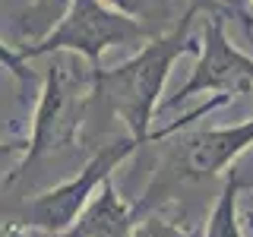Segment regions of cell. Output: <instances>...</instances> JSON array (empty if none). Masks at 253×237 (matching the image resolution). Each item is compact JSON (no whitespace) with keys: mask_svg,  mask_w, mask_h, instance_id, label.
<instances>
[{"mask_svg":"<svg viewBox=\"0 0 253 237\" xmlns=\"http://www.w3.org/2000/svg\"><path fill=\"white\" fill-rule=\"evenodd\" d=\"M139 146L146 142L133 139L130 133L108 146H98L95 155L79 168V174H73L70 180L38 193L35 199H29L26 205L19 209V225L26 231H42V234H51V237H60L67 234L70 228L76 225V218L83 215V209L92 202V196L98 193L108 180H114V171L136 152Z\"/></svg>","mask_w":253,"mask_h":237,"instance_id":"cell-3","label":"cell"},{"mask_svg":"<svg viewBox=\"0 0 253 237\" xmlns=\"http://www.w3.org/2000/svg\"><path fill=\"white\" fill-rule=\"evenodd\" d=\"M241 177L231 171L221 184V193L215 205L209 212V221H206V231L203 237H244V228H241Z\"/></svg>","mask_w":253,"mask_h":237,"instance_id":"cell-8","label":"cell"},{"mask_svg":"<svg viewBox=\"0 0 253 237\" xmlns=\"http://www.w3.org/2000/svg\"><path fill=\"white\" fill-rule=\"evenodd\" d=\"M253 92V57L231 44L225 32V16L206 13L203 16V38H200V60L190 70V79L174 95L162 101V108H177L193 95H237Z\"/></svg>","mask_w":253,"mask_h":237,"instance_id":"cell-6","label":"cell"},{"mask_svg":"<svg viewBox=\"0 0 253 237\" xmlns=\"http://www.w3.org/2000/svg\"><path fill=\"white\" fill-rule=\"evenodd\" d=\"M152 32L139 26L136 19L111 10L101 0H73L70 13L60 19V26L42 38L38 44H19V54L26 60L44 57V54H79L83 60H89L98 70V57L108 47L117 44H146L152 41Z\"/></svg>","mask_w":253,"mask_h":237,"instance_id":"cell-5","label":"cell"},{"mask_svg":"<svg viewBox=\"0 0 253 237\" xmlns=\"http://www.w3.org/2000/svg\"><path fill=\"white\" fill-rule=\"evenodd\" d=\"M70 6H73V0H32L29 10L19 16V22H16L22 47L38 44L42 38L51 35V32L60 26V19L70 13Z\"/></svg>","mask_w":253,"mask_h":237,"instance_id":"cell-9","label":"cell"},{"mask_svg":"<svg viewBox=\"0 0 253 237\" xmlns=\"http://www.w3.org/2000/svg\"><path fill=\"white\" fill-rule=\"evenodd\" d=\"M26 146H29V142H3V139H0V171H3L10 161H16V158L22 161V155H26Z\"/></svg>","mask_w":253,"mask_h":237,"instance_id":"cell-14","label":"cell"},{"mask_svg":"<svg viewBox=\"0 0 253 237\" xmlns=\"http://www.w3.org/2000/svg\"><path fill=\"white\" fill-rule=\"evenodd\" d=\"M0 67L10 70V76L16 79V82H22V85H29L32 79H35V73L29 70V60L19 54V47L3 44V38H0Z\"/></svg>","mask_w":253,"mask_h":237,"instance_id":"cell-12","label":"cell"},{"mask_svg":"<svg viewBox=\"0 0 253 237\" xmlns=\"http://www.w3.org/2000/svg\"><path fill=\"white\" fill-rule=\"evenodd\" d=\"M190 6H196L203 16L206 13H218V16H231V13H237L244 22H250L247 19V10L241 6V0H187Z\"/></svg>","mask_w":253,"mask_h":237,"instance_id":"cell-13","label":"cell"},{"mask_svg":"<svg viewBox=\"0 0 253 237\" xmlns=\"http://www.w3.org/2000/svg\"><path fill=\"white\" fill-rule=\"evenodd\" d=\"M136 202H126L117 193L114 180H108L98 193L92 196V202L83 209V215L76 218V225L60 237H133L136 231Z\"/></svg>","mask_w":253,"mask_h":237,"instance_id":"cell-7","label":"cell"},{"mask_svg":"<svg viewBox=\"0 0 253 237\" xmlns=\"http://www.w3.org/2000/svg\"><path fill=\"white\" fill-rule=\"evenodd\" d=\"M92 98H95V67L79 54L67 51L54 54L51 67L44 70L42 95H38L35 114H32V136L26 139L29 142L26 155L10 171L6 184L22 177L35 161H44V158L73 146Z\"/></svg>","mask_w":253,"mask_h":237,"instance_id":"cell-2","label":"cell"},{"mask_svg":"<svg viewBox=\"0 0 253 237\" xmlns=\"http://www.w3.org/2000/svg\"><path fill=\"white\" fill-rule=\"evenodd\" d=\"M250 146H253V117L231 126H209V130L190 133L180 142H174L162 171L146 187L136 209H146L155 196L171 193L180 184H203V180L221 177Z\"/></svg>","mask_w":253,"mask_h":237,"instance_id":"cell-4","label":"cell"},{"mask_svg":"<svg viewBox=\"0 0 253 237\" xmlns=\"http://www.w3.org/2000/svg\"><path fill=\"white\" fill-rule=\"evenodd\" d=\"M200 10L196 6H184L180 19L174 22L168 32L155 35L152 41H146L133 54L130 60L117 63L111 70H95V98H101L108 105V111H114L117 117L126 123V133L139 142H158L168 139L174 133H180L190 120H200V117H209L212 111L231 105L228 95H212L206 98V105L180 114L177 120H171L168 126L152 133V120L155 114L162 111V95H165V82L171 76V67L177 63L184 54L196 51L193 41V22L200 19Z\"/></svg>","mask_w":253,"mask_h":237,"instance_id":"cell-1","label":"cell"},{"mask_svg":"<svg viewBox=\"0 0 253 237\" xmlns=\"http://www.w3.org/2000/svg\"><path fill=\"white\" fill-rule=\"evenodd\" d=\"M250 6H253V0H250Z\"/></svg>","mask_w":253,"mask_h":237,"instance_id":"cell-15","label":"cell"},{"mask_svg":"<svg viewBox=\"0 0 253 237\" xmlns=\"http://www.w3.org/2000/svg\"><path fill=\"white\" fill-rule=\"evenodd\" d=\"M133 237H196V234L184 231L180 225H174V221L162 218V215H146V218L136 225Z\"/></svg>","mask_w":253,"mask_h":237,"instance_id":"cell-11","label":"cell"},{"mask_svg":"<svg viewBox=\"0 0 253 237\" xmlns=\"http://www.w3.org/2000/svg\"><path fill=\"white\" fill-rule=\"evenodd\" d=\"M101 3H108L111 10H117V13H124V16H130V19H136L139 26H146L149 32H152V26L149 22H158V29L162 32H168L177 19H171V13H174V3L177 0H101ZM155 35V32H152Z\"/></svg>","mask_w":253,"mask_h":237,"instance_id":"cell-10","label":"cell"}]
</instances>
